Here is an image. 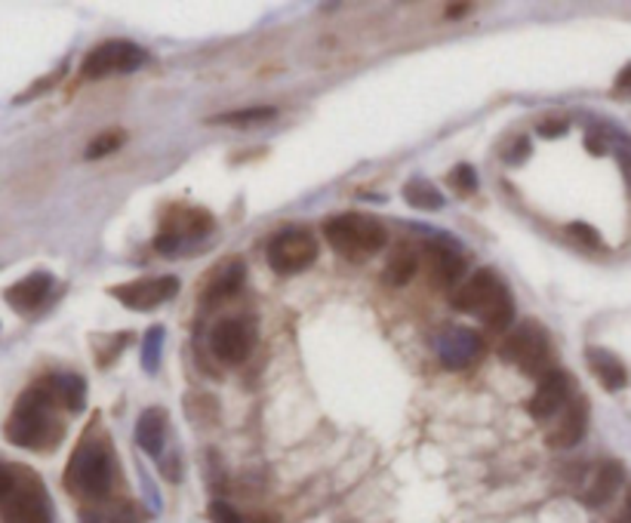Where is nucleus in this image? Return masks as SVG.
I'll list each match as a JSON object with an SVG mask.
<instances>
[{
	"label": "nucleus",
	"mask_w": 631,
	"mask_h": 523,
	"mask_svg": "<svg viewBox=\"0 0 631 523\" xmlns=\"http://www.w3.org/2000/svg\"><path fill=\"white\" fill-rule=\"evenodd\" d=\"M53 283L56 281H53L50 271H34L29 278H22L19 283H13V286L3 293V299H7L19 314H29L34 312V308H41L43 302H46L50 290H53Z\"/></svg>",
	"instance_id": "nucleus-16"
},
{
	"label": "nucleus",
	"mask_w": 631,
	"mask_h": 523,
	"mask_svg": "<svg viewBox=\"0 0 631 523\" xmlns=\"http://www.w3.org/2000/svg\"><path fill=\"white\" fill-rule=\"evenodd\" d=\"M179 293V278H148V281H133L124 286H115L112 296L117 302H124L133 312H148V308H158L164 302H170Z\"/></svg>",
	"instance_id": "nucleus-11"
},
{
	"label": "nucleus",
	"mask_w": 631,
	"mask_h": 523,
	"mask_svg": "<svg viewBox=\"0 0 631 523\" xmlns=\"http://www.w3.org/2000/svg\"><path fill=\"white\" fill-rule=\"evenodd\" d=\"M617 90H629L631 93V65H625V69H622V74L617 77Z\"/></svg>",
	"instance_id": "nucleus-36"
},
{
	"label": "nucleus",
	"mask_w": 631,
	"mask_h": 523,
	"mask_svg": "<svg viewBox=\"0 0 631 523\" xmlns=\"http://www.w3.org/2000/svg\"><path fill=\"white\" fill-rule=\"evenodd\" d=\"M434 348H438V357L446 369H462L484 352V339L469 326H450L444 333H438Z\"/></svg>",
	"instance_id": "nucleus-12"
},
{
	"label": "nucleus",
	"mask_w": 631,
	"mask_h": 523,
	"mask_svg": "<svg viewBox=\"0 0 631 523\" xmlns=\"http://www.w3.org/2000/svg\"><path fill=\"white\" fill-rule=\"evenodd\" d=\"M50 385H53V395H56V404L65 412H84L86 407V383L74 373H62V376H50Z\"/></svg>",
	"instance_id": "nucleus-21"
},
{
	"label": "nucleus",
	"mask_w": 631,
	"mask_h": 523,
	"mask_svg": "<svg viewBox=\"0 0 631 523\" xmlns=\"http://www.w3.org/2000/svg\"><path fill=\"white\" fill-rule=\"evenodd\" d=\"M586 360H589L591 373L601 379L607 391H622L629 385V369H625V364L613 352L591 345V348H586Z\"/></svg>",
	"instance_id": "nucleus-17"
},
{
	"label": "nucleus",
	"mask_w": 631,
	"mask_h": 523,
	"mask_svg": "<svg viewBox=\"0 0 631 523\" xmlns=\"http://www.w3.org/2000/svg\"><path fill=\"white\" fill-rule=\"evenodd\" d=\"M3 435L13 447L38 450V453L53 450L62 440L65 425L59 419V404L56 395H53V385H50V376L19 395L10 419L3 425Z\"/></svg>",
	"instance_id": "nucleus-1"
},
{
	"label": "nucleus",
	"mask_w": 631,
	"mask_h": 523,
	"mask_svg": "<svg viewBox=\"0 0 631 523\" xmlns=\"http://www.w3.org/2000/svg\"><path fill=\"white\" fill-rule=\"evenodd\" d=\"M81 523H139L136 521V511L133 505H117L112 511H99L90 509L81 514Z\"/></svg>",
	"instance_id": "nucleus-27"
},
{
	"label": "nucleus",
	"mask_w": 631,
	"mask_h": 523,
	"mask_svg": "<svg viewBox=\"0 0 631 523\" xmlns=\"http://www.w3.org/2000/svg\"><path fill=\"white\" fill-rule=\"evenodd\" d=\"M317 262V238L305 228H284L269 241V265L277 274H299Z\"/></svg>",
	"instance_id": "nucleus-7"
},
{
	"label": "nucleus",
	"mask_w": 631,
	"mask_h": 523,
	"mask_svg": "<svg viewBox=\"0 0 631 523\" xmlns=\"http://www.w3.org/2000/svg\"><path fill=\"white\" fill-rule=\"evenodd\" d=\"M586 428H589V400L586 397H574L564 407V412H560V422L548 431L546 443L551 450H570V447H576L582 440Z\"/></svg>",
	"instance_id": "nucleus-13"
},
{
	"label": "nucleus",
	"mask_w": 631,
	"mask_h": 523,
	"mask_svg": "<svg viewBox=\"0 0 631 523\" xmlns=\"http://www.w3.org/2000/svg\"><path fill=\"white\" fill-rule=\"evenodd\" d=\"M112 483H115V456L108 440H81L65 468V487L86 502H102L112 493Z\"/></svg>",
	"instance_id": "nucleus-3"
},
{
	"label": "nucleus",
	"mask_w": 631,
	"mask_h": 523,
	"mask_svg": "<svg viewBox=\"0 0 631 523\" xmlns=\"http://www.w3.org/2000/svg\"><path fill=\"white\" fill-rule=\"evenodd\" d=\"M417 269H419L417 250H413L410 243H398V247L391 250V255H388L382 281H386V286H407V283L413 281Z\"/></svg>",
	"instance_id": "nucleus-20"
},
{
	"label": "nucleus",
	"mask_w": 631,
	"mask_h": 523,
	"mask_svg": "<svg viewBox=\"0 0 631 523\" xmlns=\"http://www.w3.org/2000/svg\"><path fill=\"white\" fill-rule=\"evenodd\" d=\"M324 238L333 250L345 259H370L386 247V228L374 216L364 212H343L324 222Z\"/></svg>",
	"instance_id": "nucleus-4"
},
{
	"label": "nucleus",
	"mask_w": 631,
	"mask_h": 523,
	"mask_svg": "<svg viewBox=\"0 0 631 523\" xmlns=\"http://www.w3.org/2000/svg\"><path fill=\"white\" fill-rule=\"evenodd\" d=\"M450 185L456 188V195H474V188H477V172H474V167H469V164H460L456 170L450 172Z\"/></svg>",
	"instance_id": "nucleus-28"
},
{
	"label": "nucleus",
	"mask_w": 631,
	"mask_h": 523,
	"mask_svg": "<svg viewBox=\"0 0 631 523\" xmlns=\"http://www.w3.org/2000/svg\"><path fill=\"white\" fill-rule=\"evenodd\" d=\"M622 483H625V468L613 462V459H607L601 466L591 468V474L586 478V487H582L579 499H582L589 509H601V505H607V502L619 493Z\"/></svg>",
	"instance_id": "nucleus-14"
},
{
	"label": "nucleus",
	"mask_w": 631,
	"mask_h": 523,
	"mask_svg": "<svg viewBox=\"0 0 631 523\" xmlns=\"http://www.w3.org/2000/svg\"><path fill=\"white\" fill-rule=\"evenodd\" d=\"M574 376L567 369H548L536 385V395L530 397L527 410L536 422H548L551 416H558L574 400Z\"/></svg>",
	"instance_id": "nucleus-9"
},
{
	"label": "nucleus",
	"mask_w": 631,
	"mask_h": 523,
	"mask_svg": "<svg viewBox=\"0 0 631 523\" xmlns=\"http://www.w3.org/2000/svg\"><path fill=\"white\" fill-rule=\"evenodd\" d=\"M164 440H167V412L160 407H151L136 422V443H139V450L158 459L160 450H164Z\"/></svg>",
	"instance_id": "nucleus-19"
},
{
	"label": "nucleus",
	"mask_w": 631,
	"mask_h": 523,
	"mask_svg": "<svg viewBox=\"0 0 631 523\" xmlns=\"http://www.w3.org/2000/svg\"><path fill=\"white\" fill-rule=\"evenodd\" d=\"M472 13V3H450L446 7V19H462V15Z\"/></svg>",
	"instance_id": "nucleus-35"
},
{
	"label": "nucleus",
	"mask_w": 631,
	"mask_h": 523,
	"mask_svg": "<svg viewBox=\"0 0 631 523\" xmlns=\"http://www.w3.org/2000/svg\"><path fill=\"white\" fill-rule=\"evenodd\" d=\"M3 523H53L50 495L43 493L38 478L15 481L13 493L3 502Z\"/></svg>",
	"instance_id": "nucleus-8"
},
{
	"label": "nucleus",
	"mask_w": 631,
	"mask_h": 523,
	"mask_svg": "<svg viewBox=\"0 0 631 523\" xmlns=\"http://www.w3.org/2000/svg\"><path fill=\"white\" fill-rule=\"evenodd\" d=\"M62 74H65V69H56V71H53V74H46L43 81H38V84H31V86H29V93H22V96H15V105H22V102H31V100H34V96H41V93H46V90H50V86L56 84V81H59V77H62Z\"/></svg>",
	"instance_id": "nucleus-30"
},
{
	"label": "nucleus",
	"mask_w": 631,
	"mask_h": 523,
	"mask_svg": "<svg viewBox=\"0 0 631 523\" xmlns=\"http://www.w3.org/2000/svg\"><path fill=\"white\" fill-rule=\"evenodd\" d=\"M607 139H610L613 151H617L619 170H622V179H625L631 191V136L629 133H619V129H607Z\"/></svg>",
	"instance_id": "nucleus-26"
},
{
	"label": "nucleus",
	"mask_w": 631,
	"mask_h": 523,
	"mask_svg": "<svg viewBox=\"0 0 631 523\" xmlns=\"http://www.w3.org/2000/svg\"><path fill=\"white\" fill-rule=\"evenodd\" d=\"M148 62V53L133 41H105L93 46L81 62V77L86 81H102L112 74H133Z\"/></svg>",
	"instance_id": "nucleus-6"
},
{
	"label": "nucleus",
	"mask_w": 631,
	"mask_h": 523,
	"mask_svg": "<svg viewBox=\"0 0 631 523\" xmlns=\"http://www.w3.org/2000/svg\"><path fill=\"white\" fill-rule=\"evenodd\" d=\"M508 364H515L520 373H527V376H546L548 369V360H551V342H548V330L543 324H536V321H524V324H517L508 336H505L503 348H499Z\"/></svg>",
	"instance_id": "nucleus-5"
},
{
	"label": "nucleus",
	"mask_w": 631,
	"mask_h": 523,
	"mask_svg": "<svg viewBox=\"0 0 631 523\" xmlns=\"http://www.w3.org/2000/svg\"><path fill=\"white\" fill-rule=\"evenodd\" d=\"M567 127H570V124H567L564 117H551V121H543V124H539V133H543V136H560V133H567Z\"/></svg>",
	"instance_id": "nucleus-33"
},
{
	"label": "nucleus",
	"mask_w": 631,
	"mask_h": 523,
	"mask_svg": "<svg viewBox=\"0 0 631 523\" xmlns=\"http://www.w3.org/2000/svg\"><path fill=\"white\" fill-rule=\"evenodd\" d=\"M527 155H530V142L517 139V148H512V151H508V160H512V164H520V160H524Z\"/></svg>",
	"instance_id": "nucleus-34"
},
{
	"label": "nucleus",
	"mask_w": 631,
	"mask_h": 523,
	"mask_svg": "<svg viewBox=\"0 0 631 523\" xmlns=\"http://www.w3.org/2000/svg\"><path fill=\"white\" fill-rule=\"evenodd\" d=\"M160 348H164V326H151V330L145 333V342H143V369L145 373H158Z\"/></svg>",
	"instance_id": "nucleus-25"
},
{
	"label": "nucleus",
	"mask_w": 631,
	"mask_h": 523,
	"mask_svg": "<svg viewBox=\"0 0 631 523\" xmlns=\"http://www.w3.org/2000/svg\"><path fill=\"white\" fill-rule=\"evenodd\" d=\"M403 198L410 207H417V210H441L444 207V195L429 182H410L403 188Z\"/></svg>",
	"instance_id": "nucleus-23"
},
{
	"label": "nucleus",
	"mask_w": 631,
	"mask_h": 523,
	"mask_svg": "<svg viewBox=\"0 0 631 523\" xmlns=\"http://www.w3.org/2000/svg\"><path fill=\"white\" fill-rule=\"evenodd\" d=\"M246 281V265L241 259H225L219 269H213L207 274L201 290L203 305H215V302H225L231 299Z\"/></svg>",
	"instance_id": "nucleus-15"
},
{
	"label": "nucleus",
	"mask_w": 631,
	"mask_h": 523,
	"mask_svg": "<svg viewBox=\"0 0 631 523\" xmlns=\"http://www.w3.org/2000/svg\"><path fill=\"white\" fill-rule=\"evenodd\" d=\"M179 247H182V238L172 234V231H167V228H160L158 238H155V250H158V253H176Z\"/></svg>",
	"instance_id": "nucleus-31"
},
{
	"label": "nucleus",
	"mask_w": 631,
	"mask_h": 523,
	"mask_svg": "<svg viewBox=\"0 0 631 523\" xmlns=\"http://www.w3.org/2000/svg\"><path fill=\"white\" fill-rule=\"evenodd\" d=\"M450 302L456 312L477 314L487 330L503 333L515 321V299L508 293V286L499 281V274L493 271H474L469 281H462L453 293Z\"/></svg>",
	"instance_id": "nucleus-2"
},
{
	"label": "nucleus",
	"mask_w": 631,
	"mask_h": 523,
	"mask_svg": "<svg viewBox=\"0 0 631 523\" xmlns=\"http://www.w3.org/2000/svg\"><path fill=\"white\" fill-rule=\"evenodd\" d=\"M570 234H574L576 241L586 243V247H591V250H598L601 247V231L595 226H586V222H574V226L567 228Z\"/></svg>",
	"instance_id": "nucleus-29"
},
{
	"label": "nucleus",
	"mask_w": 631,
	"mask_h": 523,
	"mask_svg": "<svg viewBox=\"0 0 631 523\" xmlns=\"http://www.w3.org/2000/svg\"><path fill=\"white\" fill-rule=\"evenodd\" d=\"M124 129H108V133H102V136H96V139L86 145L84 157L86 160H99V157H108L112 151H117L120 145H124Z\"/></svg>",
	"instance_id": "nucleus-24"
},
{
	"label": "nucleus",
	"mask_w": 631,
	"mask_h": 523,
	"mask_svg": "<svg viewBox=\"0 0 631 523\" xmlns=\"http://www.w3.org/2000/svg\"><path fill=\"white\" fill-rule=\"evenodd\" d=\"M13 487H15L13 471H10L7 466H0V505L7 502V495L13 493Z\"/></svg>",
	"instance_id": "nucleus-32"
},
{
	"label": "nucleus",
	"mask_w": 631,
	"mask_h": 523,
	"mask_svg": "<svg viewBox=\"0 0 631 523\" xmlns=\"http://www.w3.org/2000/svg\"><path fill=\"white\" fill-rule=\"evenodd\" d=\"M256 345L253 336V326L238 321V317H225L213 326V336H210V352L222 360V364H241L250 357Z\"/></svg>",
	"instance_id": "nucleus-10"
},
{
	"label": "nucleus",
	"mask_w": 631,
	"mask_h": 523,
	"mask_svg": "<svg viewBox=\"0 0 631 523\" xmlns=\"http://www.w3.org/2000/svg\"><path fill=\"white\" fill-rule=\"evenodd\" d=\"M425 255H429L431 262V278L456 290L462 283V274H465V259L453 247H446V243H429Z\"/></svg>",
	"instance_id": "nucleus-18"
},
{
	"label": "nucleus",
	"mask_w": 631,
	"mask_h": 523,
	"mask_svg": "<svg viewBox=\"0 0 631 523\" xmlns=\"http://www.w3.org/2000/svg\"><path fill=\"white\" fill-rule=\"evenodd\" d=\"M277 112L274 108H244V112H229L213 117L210 124H222V127H259V124H269L274 121Z\"/></svg>",
	"instance_id": "nucleus-22"
}]
</instances>
